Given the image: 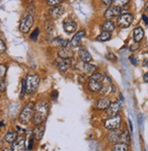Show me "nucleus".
<instances>
[{
	"label": "nucleus",
	"mask_w": 148,
	"mask_h": 151,
	"mask_svg": "<svg viewBox=\"0 0 148 151\" xmlns=\"http://www.w3.org/2000/svg\"><path fill=\"white\" fill-rule=\"evenodd\" d=\"M86 37V31L80 30L73 37L71 41H69V47L70 48H77L80 46L82 40Z\"/></svg>",
	"instance_id": "obj_8"
},
{
	"label": "nucleus",
	"mask_w": 148,
	"mask_h": 151,
	"mask_svg": "<svg viewBox=\"0 0 148 151\" xmlns=\"http://www.w3.org/2000/svg\"><path fill=\"white\" fill-rule=\"evenodd\" d=\"M53 28H54V26H53V23L51 22H48V24L46 23V30L48 31V32H51L53 30Z\"/></svg>",
	"instance_id": "obj_38"
},
{
	"label": "nucleus",
	"mask_w": 148,
	"mask_h": 151,
	"mask_svg": "<svg viewBox=\"0 0 148 151\" xmlns=\"http://www.w3.org/2000/svg\"><path fill=\"white\" fill-rule=\"evenodd\" d=\"M119 136H120V133L117 131V129H114V130H111V132L108 134V139H109V141L112 142V143L118 142Z\"/></svg>",
	"instance_id": "obj_23"
},
{
	"label": "nucleus",
	"mask_w": 148,
	"mask_h": 151,
	"mask_svg": "<svg viewBox=\"0 0 148 151\" xmlns=\"http://www.w3.org/2000/svg\"><path fill=\"white\" fill-rule=\"evenodd\" d=\"M63 28L67 34H72L77 29V24L72 17H67L63 20Z\"/></svg>",
	"instance_id": "obj_7"
},
{
	"label": "nucleus",
	"mask_w": 148,
	"mask_h": 151,
	"mask_svg": "<svg viewBox=\"0 0 148 151\" xmlns=\"http://www.w3.org/2000/svg\"><path fill=\"white\" fill-rule=\"evenodd\" d=\"M39 86V77L37 75H28L25 80L26 92L28 94H33L36 91Z\"/></svg>",
	"instance_id": "obj_2"
},
{
	"label": "nucleus",
	"mask_w": 148,
	"mask_h": 151,
	"mask_svg": "<svg viewBox=\"0 0 148 151\" xmlns=\"http://www.w3.org/2000/svg\"><path fill=\"white\" fill-rule=\"evenodd\" d=\"M129 2H130V0H113V4H114V6H119V7L125 6Z\"/></svg>",
	"instance_id": "obj_28"
},
{
	"label": "nucleus",
	"mask_w": 148,
	"mask_h": 151,
	"mask_svg": "<svg viewBox=\"0 0 148 151\" xmlns=\"http://www.w3.org/2000/svg\"><path fill=\"white\" fill-rule=\"evenodd\" d=\"M111 104V101L108 98H103L100 99L97 103V109L99 110H104V109H107L109 106Z\"/></svg>",
	"instance_id": "obj_17"
},
{
	"label": "nucleus",
	"mask_w": 148,
	"mask_h": 151,
	"mask_svg": "<svg viewBox=\"0 0 148 151\" xmlns=\"http://www.w3.org/2000/svg\"><path fill=\"white\" fill-rule=\"evenodd\" d=\"M91 78L94 79V80H97V81H100V82H103L104 81V76L101 74V73H97V72H94L92 74V76L90 77Z\"/></svg>",
	"instance_id": "obj_29"
},
{
	"label": "nucleus",
	"mask_w": 148,
	"mask_h": 151,
	"mask_svg": "<svg viewBox=\"0 0 148 151\" xmlns=\"http://www.w3.org/2000/svg\"><path fill=\"white\" fill-rule=\"evenodd\" d=\"M121 124H122V117L121 116L117 115V116H110L107 119H105L104 126L108 130H114V129L119 128Z\"/></svg>",
	"instance_id": "obj_4"
},
{
	"label": "nucleus",
	"mask_w": 148,
	"mask_h": 151,
	"mask_svg": "<svg viewBox=\"0 0 148 151\" xmlns=\"http://www.w3.org/2000/svg\"><path fill=\"white\" fill-rule=\"evenodd\" d=\"M6 51V45L4 44V42L0 39V54H3Z\"/></svg>",
	"instance_id": "obj_36"
},
{
	"label": "nucleus",
	"mask_w": 148,
	"mask_h": 151,
	"mask_svg": "<svg viewBox=\"0 0 148 151\" xmlns=\"http://www.w3.org/2000/svg\"><path fill=\"white\" fill-rule=\"evenodd\" d=\"M45 126L44 125H36V127L34 128L33 130V136L36 139V140H40L42 139V137H43L44 136V133H45Z\"/></svg>",
	"instance_id": "obj_16"
},
{
	"label": "nucleus",
	"mask_w": 148,
	"mask_h": 151,
	"mask_svg": "<svg viewBox=\"0 0 148 151\" xmlns=\"http://www.w3.org/2000/svg\"><path fill=\"white\" fill-rule=\"evenodd\" d=\"M70 66H71V61L69 59H62L61 58L57 62V67H58V68L61 71H63V72L66 71L69 68Z\"/></svg>",
	"instance_id": "obj_20"
},
{
	"label": "nucleus",
	"mask_w": 148,
	"mask_h": 151,
	"mask_svg": "<svg viewBox=\"0 0 148 151\" xmlns=\"http://www.w3.org/2000/svg\"><path fill=\"white\" fill-rule=\"evenodd\" d=\"M32 147H33V138H30V140H29L28 149H29V150H31V149H32Z\"/></svg>",
	"instance_id": "obj_41"
},
{
	"label": "nucleus",
	"mask_w": 148,
	"mask_h": 151,
	"mask_svg": "<svg viewBox=\"0 0 148 151\" xmlns=\"http://www.w3.org/2000/svg\"><path fill=\"white\" fill-rule=\"evenodd\" d=\"M97 68L96 66L90 64V63H84L83 64V70L86 74H93L96 71Z\"/></svg>",
	"instance_id": "obj_24"
},
{
	"label": "nucleus",
	"mask_w": 148,
	"mask_h": 151,
	"mask_svg": "<svg viewBox=\"0 0 148 151\" xmlns=\"http://www.w3.org/2000/svg\"><path fill=\"white\" fill-rule=\"evenodd\" d=\"M118 142L124 143L126 145H129L130 144V142H131V137H130V134H129V132L127 130H124V131H123L120 134Z\"/></svg>",
	"instance_id": "obj_21"
},
{
	"label": "nucleus",
	"mask_w": 148,
	"mask_h": 151,
	"mask_svg": "<svg viewBox=\"0 0 148 151\" xmlns=\"http://www.w3.org/2000/svg\"><path fill=\"white\" fill-rule=\"evenodd\" d=\"M144 81L145 83H148V72H146L144 76Z\"/></svg>",
	"instance_id": "obj_42"
},
{
	"label": "nucleus",
	"mask_w": 148,
	"mask_h": 151,
	"mask_svg": "<svg viewBox=\"0 0 148 151\" xmlns=\"http://www.w3.org/2000/svg\"><path fill=\"white\" fill-rule=\"evenodd\" d=\"M144 8H145V10L146 11H148V1L145 3V6H144Z\"/></svg>",
	"instance_id": "obj_45"
},
{
	"label": "nucleus",
	"mask_w": 148,
	"mask_h": 151,
	"mask_svg": "<svg viewBox=\"0 0 148 151\" xmlns=\"http://www.w3.org/2000/svg\"><path fill=\"white\" fill-rule=\"evenodd\" d=\"M129 60H130V62L134 65V66H137V65L139 64V59L137 58L135 56H134V55H132V56L129 57Z\"/></svg>",
	"instance_id": "obj_33"
},
{
	"label": "nucleus",
	"mask_w": 148,
	"mask_h": 151,
	"mask_svg": "<svg viewBox=\"0 0 148 151\" xmlns=\"http://www.w3.org/2000/svg\"><path fill=\"white\" fill-rule=\"evenodd\" d=\"M133 20H134L133 15L129 13L121 14L117 17V26L120 28H127L133 23Z\"/></svg>",
	"instance_id": "obj_5"
},
{
	"label": "nucleus",
	"mask_w": 148,
	"mask_h": 151,
	"mask_svg": "<svg viewBox=\"0 0 148 151\" xmlns=\"http://www.w3.org/2000/svg\"><path fill=\"white\" fill-rule=\"evenodd\" d=\"M48 113V106L45 102H39L36 106V112L33 115V122L36 125L43 123Z\"/></svg>",
	"instance_id": "obj_1"
},
{
	"label": "nucleus",
	"mask_w": 148,
	"mask_h": 151,
	"mask_svg": "<svg viewBox=\"0 0 148 151\" xmlns=\"http://www.w3.org/2000/svg\"><path fill=\"white\" fill-rule=\"evenodd\" d=\"M6 79L0 80V91L4 92V91H6Z\"/></svg>",
	"instance_id": "obj_35"
},
{
	"label": "nucleus",
	"mask_w": 148,
	"mask_h": 151,
	"mask_svg": "<svg viewBox=\"0 0 148 151\" xmlns=\"http://www.w3.org/2000/svg\"><path fill=\"white\" fill-rule=\"evenodd\" d=\"M120 15H121V7L113 6H110L109 8H107V10H105L104 17L107 19H111L113 17H118Z\"/></svg>",
	"instance_id": "obj_9"
},
{
	"label": "nucleus",
	"mask_w": 148,
	"mask_h": 151,
	"mask_svg": "<svg viewBox=\"0 0 148 151\" xmlns=\"http://www.w3.org/2000/svg\"><path fill=\"white\" fill-rule=\"evenodd\" d=\"M38 36H39V29L38 28H36L34 30L33 33L30 35V39L33 40V41H36L37 39V37H38Z\"/></svg>",
	"instance_id": "obj_32"
},
{
	"label": "nucleus",
	"mask_w": 148,
	"mask_h": 151,
	"mask_svg": "<svg viewBox=\"0 0 148 151\" xmlns=\"http://www.w3.org/2000/svg\"><path fill=\"white\" fill-rule=\"evenodd\" d=\"M58 57L62 59H70L74 57V52L70 47H60L58 50Z\"/></svg>",
	"instance_id": "obj_13"
},
{
	"label": "nucleus",
	"mask_w": 148,
	"mask_h": 151,
	"mask_svg": "<svg viewBox=\"0 0 148 151\" xmlns=\"http://www.w3.org/2000/svg\"><path fill=\"white\" fill-rule=\"evenodd\" d=\"M78 57L79 58L84 62V63H89L90 61H92V56L89 53V51L84 48V47H80L78 50Z\"/></svg>",
	"instance_id": "obj_14"
},
{
	"label": "nucleus",
	"mask_w": 148,
	"mask_h": 151,
	"mask_svg": "<svg viewBox=\"0 0 148 151\" xmlns=\"http://www.w3.org/2000/svg\"><path fill=\"white\" fill-rule=\"evenodd\" d=\"M138 48H139V43L135 42L134 45H132V46L130 47V51L134 52V51L137 50V49H138Z\"/></svg>",
	"instance_id": "obj_37"
},
{
	"label": "nucleus",
	"mask_w": 148,
	"mask_h": 151,
	"mask_svg": "<svg viewBox=\"0 0 148 151\" xmlns=\"http://www.w3.org/2000/svg\"><path fill=\"white\" fill-rule=\"evenodd\" d=\"M112 37V35L109 32H105V31H103L102 33L97 37V41H100V42H105V41H108L110 40Z\"/></svg>",
	"instance_id": "obj_26"
},
{
	"label": "nucleus",
	"mask_w": 148,
	"mask_h": 151,
	"mask_svg": "<svg viewBox=\"0 0 148 151\" xmlns=\"http://www.w3.org/2000/svg\"><path fill=\"white\" fill-rule=\"evenodd\" d=\"M87 86H88V88H89L90 91H92L94 93H97V92L101 91L102 86H103V82L94 80V79L90 78L88 82H87Z\"/></svg>",
	"instance_id": "obj_11"
},
{
	"label": "nucleus",
	"mask_w": 148,
	"mask_h": 151,
	"mask_svg": "<svg viewBox=\"0 0 148 151\" xmlns=\"http://www.w3.org/2000/svg\"><path fill=\"white\" fill-rule=\"evenodd\" d=\"M102 2L104 3V6H110L113 4V0H102Z\"/></svg>",
	"instance_id": "obj_39"
},
{
	"label": "nucleus",
	"mask_w": 148,
	"mask_h": 151,
	"mask_svg": "<svg viewBox=\"0 0 148 151\" xmlns=\"http://www.w3.org/2000/svg\"><path fill=\"white\" fill-rule=\"evenodd\" d=\"M129 125H130V130H131V132H133V125L130 120H129Z\"/></svg>",
	"instance_id": "obj_44"
},
{
	"label": "nucleus",
	"mask_w": 148,
	"mask_h": 151,
	"mask_svg": "<svg viewBox=\"0 0 148 151\" xmlns=\"http://www.w3.org/2000/svg\"><path fill=\"white\" fill-rule=\"evenodd\" d=\"M56 40H54V43L56 45L61 47H66L68 45H69V41L67 39H63V38H60V37H57V38H55Z\"/></svg>",
	"instance_id": "obj_27"
},
{
	"label": "nucleus",
	"mask_w": 148,
	"mask_h": 151,
	"mask_svg": "<svg viewBox=\"0 0 148 151\" xmlns=\"http://www.w3.org/2000/svg\"><path fill=\"white\" fill-rule=\"evenodd\" d=\"M114 28H115V25L111 20H107L102 25V30L105 32H109V33H112L114 30Z\"/></svg>",
	"instance_id": "obj_22"
},
{
	"label": "nucleus",
	"mask_w": 148,
	"mask_h": 151,
	"mask_svg": "<svg viewBox=\"0 0 148 151\" xmlns=\"http://www.w3.org/2000/svg\"><path fill=\"white\" fill-rule=\"evenodd\" d=\"M17 132H14V131H9L7 132L5 137H4V139L5 141L8 144H13L16 140L17 139Z\"/></svg>",
	"instance_id": "obj_19"
},
{
	"label": "nucleus",
	"mask_w": 148,
	"mask_h": 151,
	"mask_svg": "<svg viewBox=\"0 0 148 151\" xmlns=\"http://www.w3.org/2000/svg\"><path fill=\"white\" fill-rule=\"evenodd\" d=\"M63 14H64V7L61 6H53V7L49 10V15H50V17H53L54 19L59 18Z\"/></svg>",
	"instance_id": "obj_15"
},
{
	"label": "nucleus",
	"mask_w": 148,
	"mask_h": 151,
	"mask_svg": "<svg viewBox=\"0 0 148 151\" xmlns=\"http://www.w3.org/2000/svg\"><path fill=\"white\" fill-rule=\"evenodd\" d=\"M144 37V31L141 27H137L134 29V40L139 43Z\"/></svg>",
	"instance_id": "obj_18"
},
{
	"label": "nucleus",
	"mask_w": 148,
	"mask_h": 151,
	"mask_svg": "<svg viewBox=\"0 0 148 151\" xmlns=\"http://www.w3.org/2000/svg\"><path fill=\"white\" fill-rule=\"evenodd\" d=\"M34 112H35V107H34L33 104L28 103L27 105L25 106L22 111H21V113L18 116L19 121L22 124H27L31 119H32Z\"/></svg>",
	"instance_id": "obj_3"
},
{
	"label": "nucleus",
	"mask_w": 148,
	"mask_h": 151,
	"mask_svg": "<svg viewBox=\"0 0 148 151\" xmlns=\"http://www.w3.org/2000/svg\"><path fill=\"white\" fill-rule=\"evenodd\" d=\"M3 151H12V149L11 148H5Z\"/></svg>",
	"instance_id": "obj_46"
},
{
	"label": "nucleus",
	"mask_w": 148,
	"mask_h": 151,
	"mask_svg": "<svg viewBox=\"0 0 148 151\" xmlns=\"http://www.w3.org/2000/svg\"><path fill=\"white\" fill-rule=\"evenodd\" d=\"M52 99H54V100H56L57 99V96H58V92L57 91H54L52 93Z\"/></svg>",
	"instance_id": "obj_40"
},
{
	"label": "nucleus",
	"mask_w": 148,
	"mask_h": 151,
	"mask_svg": "<svg viewBox=\"0 0 148 151\" xmlns=\"http://www.w3.org/2000/svg\"><path fill=\"white\" fill-rule=\"evenodd\" d=\"M146 66H147V67H148V62H147V63H146Z\"/></svg>",
	"instance_id": "obj_47"
},
{
	"label": "nucleus",
	"mask_w": 148,
	"mask_h": 151,
	"mask_svg": "<svg viewBox=\"0 0 148 151\" xmlns=\"http://www.w3.org/2000/svg\"><path fill=\"white\" fill-rule=\"evenodd\" d=\"M64 0H46V3L48 6H59Z\"/></svg>",
	"instance_id": "obj_31"
},
{
	"label": "nucleus",
	"mask_w": 148,
	"mask_h": 151,
	"mask_svg": "<svg viewBox=\"0 0 148 151\" xmlns=\"http://www.w3.org/2000/svg\"><path fill=\"white\" fill-rule=\"evenodd\" d=\"M6 74V67L3 64H0V80L5 79Z\"/></svg>",
	"instance_id": "obj_30"
},
{
	"label": "nucleus",
	"mask_w": 148,
	"mask_h": 151,
	"mask_svg": "<svg viewBox=\"0 0 148 151\" xmlns=\"http://www.w3.org/2000/svg\"><path fill=\"white\" fill-rule=\"evenodd\" d=\"M34 24V18L32 15H26L22 18L19 25V30L22 32V33H27L29 30L31 29Z\"/></svg>",
	"instance_id": "obj_6"
},
{
	"label": "nucleus",
	"mask_w": 148,
	"mask_h": 151,
	"mask_svg": "<svg viewBox=\"0 0 148 151\" xmlns=\"http://www.w3.org/2000/svg\"><path fill=\"white\" fill-rule=\"evenodd\" d=\"M105 58H107L108 60H110V61H116V60H117V58H116L115 57V55H114V54H113V53H107V55H105Z\"/></svg>",
	"instance_id": "obj_34"
},
{
	"label": "nucleus",
	"mask_w": 148,
	"mask_h": 151,
	"mask_svg": "<svg viewBox=\"0 0 148 151\" xmlns=\"http://www.w3.org/2000/svg\"><path fill=\"white\" fill-rule=\"evenodd\" d=\"M112 151H128V145H126L124 143H121V142H117L114 145Z\"/></svg>",
	"instance_id": "obj_25"
},
{
	"label": "nucleus",
	"mask_w": 148,
	"mask_h": 151,
	"mask_svg": "<svg viewBox=\"0 0 148 151\" xmlns=\"http://www.w3.org/2000/svg\"><path fill=\"white\" fill-rule=\"evenodd\" d=\"M143 17V20L144 21V23H145L146 25H148V17H147L145 15H143V17Z\"/></svg>",
	"instance_id": "obj_43"
},
{
	"label": "nucleus",
	"mask_w": 148,
	"mask_h": 151,
	"mask_svg": "<svg viewBox=\"0 0 148 151\" xmlns=\"http://www.w3.org/2000/svg\"><path fill=\"white\" fill-rule=\"evenodd\" d=\"M121 110V105L118 101H114L111 102L109 107L107 109V115L109 116H117Z\"/></svg>",
	"instance_id": "obj_10"
},
{
	"label": "nucleus",
	"mask_w": 148,
	"mask_h": 151,
	"mask_svg": "<svg viewBox=\"0 0 148 151\" xmlns=\"http://www.w3.org/2000/svg\"><path fill=\"white\" fill-rule=\"evenodd\" d=\"M12 151H25L26 150V138L24 137L16 139L12 144Z\"/></svg>",
	"instance_id": "obj_12"
}]
</instances>
